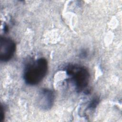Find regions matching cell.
Masks as SVG:
<instances>
[{
  "label": "cell",
  "instance_id": "6da1fadb",
  "mask_svg": "<svg viewBox=\"0 0 122 122\" xmlns=\"http://www.w3.org/2000/svg\"><path fill=\"white\" fill-rule=\"evenodd\" d=\"M48 71V62L41 58L30 61L26 64L23 72V79L26 84L35 85L45 77Z\"/></svg>",
  "mask_w": 122,
  "mask_h": 122
},
{
  "label": "cell",
  "instance_id": "7a4b0ae2",
  "mask_svg": "<svg viewBox=\"0 0 122 122\" xmlns=\"http://www.w3.org/2000/svg\"><path fill=\"white\" fill-rule=\"evenodd\" d=\"M66 73L70 77L77 92H81L87 87L90 73L85 67L77 65H70L66 69Z\"/></svg>",
  "mask_w": 122,
  "mask_h": 122
},
{
  "label": "cell",
  "instance_id": "3957f363",
  "mask_svg": "<svg viewBox=\"0 0 122 122\" xmlns=\"http://www.w3.org/2000/svg\"><path fill=\"white\" fill-rule=\"evenodd\" d=\"M16 44L10 38L1 37L0 39V60L3 62L10 61L15 53Z\"/></svg>",
  "mask_w": 122,
  "mask_h": 122
},
{
  "label": "cell",
  "instance_id": "277c9868",
  "mask_svg": "<svg viewBox=\"0 0 122 122\" xmlns=\"http://www.w3.org/2000/svg\"><path fill=\"white\" fill-rule=\"evenodd\" d=\"M39 95L38 103L40 106L44 110L50 109L54 102L53 92L49 89H43L40 91Z\"/></svg>",
  "mask_w": 122,
  "mask_h": 122
},
{
  "label": "cell",
  "instance_id": "5b68a950",
  "mask_svg": "<svg viewBox=\"0 0 122 122\" xmlns=\"http://www.w3.org/2000/svg\"><path fill=\"white\" fill-rule=\"evenodd\" d=\"M99 100L98 98H93L89 103L88 106V108L90 109H94L99 103Z\"/></svg>",
  "mask_w": 122,
  "mask_h": 122
},
{
  "label": "cell",
  "instance_id": "8992f818",
  "mask_svg": "<svg viewBox=\"0 0 122 122\" xmlns=\"http://www.w3.org/2000/svg\"><path fill=\"white\" fill-rule=\"evenodd\" d=\"M87 53H88L87 51L85 50L84 49L81 51V52L80 53V56L82 58H85L87 56Z\"/></svg>",
  "mask_w": 122,
  "mask_h": 122
},
{
  "label": "cell",
  "instance_id": "52a82bcc",
  "mask_svg": "<svg viewBox=\"0 0 122 122\" xmlns=\"http://www.w3.org/2000/svg\"><path fill=\"white\" fill-rule=\"evenodd\" d=\"M3 108L1 106V113H0V122H1L3 120V118H4V112H3Z\"/></svg>",
  "mask_w": 122,
  "mask_h": 122
}]
</instances>
